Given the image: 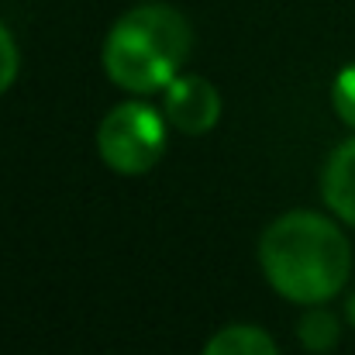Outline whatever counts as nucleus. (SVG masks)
Returning a JSON list of instances; mask_svg holds the SVG:
<instances>
[{"label":"nucleus","instance_id":"1","mask_svg":"<svg viewBox=\"0 0 355 355\" xmlns=\"http://www.w3.org/2000/svg\"><path fill=\"white\" fill-rule=\"evenodd\" d=\"M259 262L276 293L297 304L331 300L352 269V248L338 225L311 211H290L266 228Z\"/></svg>","mask_w":355,"mask_h":355},{"label":"nucleus","instance_id":"4","mask_svg":"<svg viewBox=\"0 0 355 355\" xmlns=\"http://www.w3.org/2000/svg\"><path fill=\"white\" fill-rule=\"evenodd\" d=\"M166 121L183 135H204L221 118V97L204 76H176L162 97Z\"/></svg>","mask_w":355,"mask_h":355},{"label":"nucleus","instance_id":"7","mask_svg":"<svg viewBox=\"0 0 355 355\" xmlns=\"http://www.w3.org/2000/svg\"><path fill=\"white\" fill-rule=\"evenodd\" d=\"M300 342L307 352H331L338 342V318H331L328 311H311L300 321Z\"/></svg>","mask_w":355,"mask_h":355},{"label":"nucleus","instance_id":"5","mask_svg":"<svg viewBox=\"0 0 355 355\" xmlns=\"http://www.w3.org/2000/svg\"><path fill=\"white\" fill-rule=\"evenodd\" d=\"M321 193H324V204L355 228V138L331 152L324 166Z\"/></svg>","mask_w":355,"mask_h":355},{"label":"nucleus","instance_id":"2","mask_svg":"<svg viewBox=\"0 0 355 355\" xmlns=\"http://www.w3.org/2000/svg\"><path fill=\"white\" fill-rule=\"evenodd\" d=\"M190 45V24L176 7L141 3L118 17L107 31L104 69L111 83H118L128 94H155L180 76Z\"/></svg>","mask_w":355,"mask_h":355},{"label":"nucleus","instance_id":"9","mask_svg":"<svg viewBox=\"0 0 355 355\" xmlns=\"http://www.w3.org/2000/svg\"><path fill=\"white\" fill-rule=\"evenodd\" d=\"M14 76H17V45L10 31L0 24V94L14 83Z\"/></svg>","mask_w":355,"mask_h":355},{"label":"nucleus","instance_id":"6","mask_svg":"<svg viewBox=\"0 0 355 355\" xmlns=\"http://www.w3.org/2000/svg\"><path fill=\"white\" fill-rule=\"evenodd\" d=\"M204 355H279L272 338L262 328L252 324H232L225 331H218L211 338V345L204 349Z\"/></svg>","mask_w":355,"mask_h":355},{"label":"nucleus","instance_id":"3","mask_svg":"<svg viewBox=\"0 0 355 355\" xmlns=\"http://www.w3.org/2000/svg\"><path fill=\"white\" fill-rule=\"evenodd\" d=\"M97 148L101 159L124 176H138L152 169L166 148V124L148 104H121L114 107L101 131H97Z\"/></svg>","mask_w":355,"mask_h":355},{"label":"nucleus","instance_id":"10","mask_svg":"<svg viewBox=\"0 0 355 355\" xmlns=\"http://www.w3.org/2000/svg\"><path fill=\"white\" fill-rule=\"evenodd\" d=\"M349 321H352V324H355V297H352V300H349Z\"/></svg>","mask_w":355,"mask_h":355},{"label":"nucleus","instance_id":"8","mask_svg":"<svg viewBox=\"0 0 355 355\" xmlns=\"http://www.w3.org/2000/svg\"><path fill=\"white\" fill-rule=\"evenodd\" d=\"M331 104H335L338 118L345 121L349 128H355V62L345 66L335 76V83H331Z\"/></svg>","mask_w":355,"mask_h":355}]
</instances>
